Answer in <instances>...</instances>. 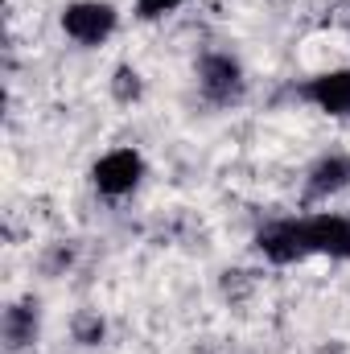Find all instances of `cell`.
<instances>
[{
    "label": "cell",
    "instance_id": "cell-1",
    "mask_svg": "<svg viewBox=\"0 0 350 354\" xmlns=\"http://www.w3.org/2000/svg\"><path fill=\"white\" fill-rule=\"evenodd\" d=\"M198 91H202V99L214 103V107L239 103L243 91H248L243 66H239L231 54H219V50H214V54H202V58H198Z\"/></svg>",
    "mask_w": 350,
    "mask_h": 354
},
{
    "label": "cell",
    "instance_id": "cell-2",
    "mask_svg": "<svg viewBox=\"0 0 350 354\" xmlns=\"http://www.w3.org/2000/svg\"><path fill=\"white\" fill-rule=\"evenodd\" d=\"M116 4L107 0H71L62 8V33L79 46H103L111 33H116Z\"/></svg>",
    "mask_w": 350,
    "mask_h": 354
},
{
    "label": "cell",
    "instance_id": "cell-3",
    "mask_svg": "<svg viewBox=\"0 0 350 354\" xmlns=\"http://www.w3.org/2000/svg\"><path fill=\"white\" fill-rule=\"evenodd\" d=\"M145 177V157L136 149H111L91 165V185L103 198H128Z\"/></svg>",
    "mask_w": 350,
    "mask_h": 354
},
{
    "label": "cell",
    "instance_id": "cell-4",
    "mask_svg": "<svg viewBox=\"0 0 350 354\" xmlns=\"http://www.w3.org/2000/svg\"><path fill=\"white\" fill-rule=\"evenodd\" d=\"M256 252L268 264L288 268L309 260V243H305V218H276L256 231Z\"/></svg>",
    "mask_w": 350,
    "mask_h": 354
},
{
    "label": "cell",
    "instance_id": "cell-5",
    "mask_svg": "<svg viewBox=\"0 0 350 354\" xmlns=\"http://www.w3.org/2000/svg\"><path fill=\"white\" fill-rule=\"evenodd\" d=\"M305 243L309 256H330V260H350V218L347 214H309L305 218Z\"/></svg>",
    "mask_w": 350,
    "mask_h": 354
},
{
    "label": "cell",
    "instance_id": "cell-6",
    "mask_svg": "<svg viewBox=\"0 0 350 354\" xmlns=\"http://www.w3.org/2000/svg\"><path fill=\"white\" fill-rule=\"evenodd\" d=\"M301 99H309L317 111H326L334 120H350V66L322 71L317 79H309L301 87Z\"/></svg>",
    "mask_w": 350,
    "mask_h": 354
},
{
    "label": "cell",
    "instance_id": "cell-7",
    "mask_svg": "<svg viewBox=\"0 0 350 354\" xmlns=\"http://www.w3.org/2000/svg\"><path fill=\"white\" fill-rule=\"evenodd\" d=\"M0 330H4L8 354H21V351H29V346H37V334H42V309H37V301H12L4 309Z\"/></svg>",
    "mask_w": 350,
    "mask_h": 354
},
{
    "label": "cell",
    "instance_id": "cell-8",
    "mask_svg": "<svg viewBox=\"0 0 350 354\" xmlns=\"http://www.w3.org/2000/svg\"><path fill=\"white\" fill-rule=\"evenodd\" d=\"M350 189V153H330V157H322L309 177H305V198L309 202H322V198H334V194H342Z\"/></svg>",
    "mask_w": 350,
    "mask_h": 354
},
{
    "label": "cell",
    "instance_id": "cell-9",
    "mask_svg": "<svg viewBox=\"0 0 350 354\" xmlns=\"http://www.w3.org/2000/svg\"><path fill=\"white\" fill-rule=\"evenodd\" d=\"M145 95V79H140V71L136 66H116V75H111V99L116 103H136Z\"/></svg>",
    "mask_w": 350,
    "mask_h": 354
},
{
    "label": "cell",
    "instance_id": "cell-10",
    "mask_svg": "<svg viewBox=\"0 0 350 354\" xmlns=\"http://www.w3.org/2000/svg\"><path fill=\"white\" fill-rule=\"evenodd\" d=\"M71 330H75V342H79V346H99V342H103V334H107V326H103V317H99L95 309L75 313Z\"/></svg>",
    "mask_w": 350,
    "mask_h": 354
},
{
    "label": "cell",
    "instance_id": "cell-11",
    "mask_svg": "<svg viewBox=\"0 0 350 354\" xmlns=\"http://www.w3.org/2000/svg\"><path fill=\"white\" fill-rule=\"evenodd\" d=\"M185 0H136V21H161V17H169L177 12Z\"/></svg>",
    "mask_w": 350,
    "mask_h": 354
}]
</instances>
